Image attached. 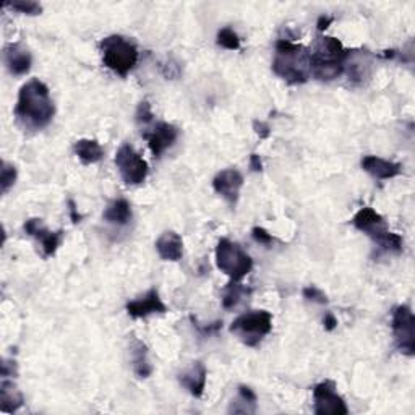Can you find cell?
Segmentation results:
<instances>
[{
	"mask_svg": "<svg viewBox=\"0 0 415 415\" xmlns=\"http://www.w3.org/2000/svg\"><path fill=\"white\" fill-rule=\"evenodd\" d=\"M25 232L28 235L35 237L41 242L42 245V252L44 257L51 258L57 252V248L60 247V243L64 240V230H57V232H51L44 228L41 219H28L25 223Z\"/></svg>",
	"mask_w": 415,
	"mask_h": 415,
	"instance_id": "cell-12",
	"label": "cell"
},
{
	"mask_svg": "<svg viewBox=\"0 0 415 415\" xmlns=\"http://www.w3.org/2000/svg\"><path fill=\"white\" fill-rule=\"evenodd\" d=\"M239 397L247 407L248 406H252V407L257 406V394H255L252 388H248V386H245V385L239 386ZM250 411H252V409H250Z\"/></svg>",
	"mask_w": 415,
	"mask_h": 415,
	"instance_id": "cell-30",
	"label": "cell"
},
{
	"mask_svg": "<svg viewBox=\"0 0 415 415\" xmlns=\"http://www.w3.org/2000/svg\"><path fill=\"white\" fill-rule=\"evenodd\" d=\"M273 329V317L267 310H252L237 317L230 325V333H234L243 344L257 347Z\"/></svg>",
	"mask_w": 415,
	"mask_h": 415,
	"instance_id": "cell-5",
	"label": "cell"
},
{
	"mask_svg": "<svg viewBox=\"0 0 415 415\" xmlns=\"http://www.w3.org/2000/svg\"><path fill=\"white\" fill-rule=\"evenodd\" d=\"M362 169L378 180L394 179L401 174V164L386 161L378 156H365L362 159Z\"/></svg>",
	"mask_w": 415,
	"mask_h": 415,
	"instance_id": "cell-17",
	"label": "cell"
},
{
	"mask_svg": "<svg viewBox=\"0 0 415 415\" xmlns=\"http://www.w3.org/2000/svg\"><path fill=\"white\" fill-rule=\"evenodd\" d=\"M323 326H325L326 331H333L336 328V326H337V320H336V317L331 312H328V313L325 315Z\"/></svg>",
	"mask_w": 415,
	"mask_h": 415,
	"instance_id": "cell-37",
	"label": "cell"
},
{
	"mask_svg": "<svg viewBox=\"0 0 415 415\" xmlns=\"http://www.w3.org/2000/svg\"><path fill=\"white\" fill-rule=\"evenodd\" d=\"M273 71L289 85L307 83L312 75L308 49L289 40H279L276 42Z\"/></svg>",
	"mask_w": 415,
	"mask_h": 415,
	"instance_id": "cell-2",
	"label": "cell"
},
{
	"mask_svg": "<svg viewBox=\"0 0 415 415\" xmlns=\"http://www.w3.org/2000/svg\"><path fill=\"white\" fill-rule=\"evenodd\" d=\"M127 313L130 315L131 318H146L149 315L154 313H165L168 312V307L164 305L163 298L159 297V292L154 289H149L145 296L136 298V300H131L127 303Z\"/></svg>",
	"mask_w": 415,
	"mask_h": 415,
	"instance_id": "cell-14",
	"label": "cell"
},
{
	"mask_svg": "<svg viewBox=\"0 0 415 415\" xmlns=\"http://www.w3.org/2000/svg\"><path fill=\"white\" fill-rule=\"evenodd\" d=\"M104 221L109 224L115 226H125L131 221V206L130 203L124 200V198H119V200H114L109 204L104 211Z\"/></svg>",
	"mask_w": 415,
	"mask_h": 415,
	"instance_id": "cell-21",
	"label": "cell"
},
{
	"mask_svg": "<svg viewBox=\"0 0 415 415\" xmlns=\"http://www.w3.org/2000/svg\"><path fill=\"white\" fill-rule=\"evenodd\" d=\"M161 71L164 74V76L165 78H170V80H174V78H177V76L180 75V69H179V65H175L173 60H169L168 64H163L161 65Z\"/></svg>",
	"mask_w": 415,
	"mask_h": 415,
	"instance_id": "cell-32",
	"label": "cell"
},
{
	"mask_svg": "<svg viewBox=\"0 0 415 415\" xmlns=\"http://www.w3.org/2000/svg\"><path fill=\"white\" fill-rule=\"evenodd\" d=\"M99 49H101L104 65L120 76L129 75L138 62L136 46L124 36L112 35L104 37Z\"/></svg>",
	"mask_w": 415,
	"mask_h": 415,
	"instance_id": "cell-4",
	"label": "cell"
},
{
	"mask_svg": "<svg viewBox=\"0 0 415 415\" xmlns=\"http://www.w3.org/2000/svg\"><path fill=\"white\" fill-rule=\"evenodd\" d=\"M74 151L76 156H78L83 164L90 165L98 161H101L104 156V149L99 145L96 140H88V138H83L75 143Z\"/></svg>",
	"mask_w": 415,
	"mask_h": 415,
	"instance_id": "cell-22",
	"label": "cell"
},
{
	"mask_svg": "<svg viewBox=\"0 0 415 415\" xmlns=\"http://www.w3.org/2000/svg\"><path fill=\"white\" fill-rule=\"evenodd\" d=\"M4 59H5V65L10 70V74H13L16 76L26 75L28 71L31 69V54L28 52V49H25L20 44H10L4 49Z\"/></svg>",
	"mask_w": 415,
	"mask_h": 415,
	"instance_id": "cell-16",
	"label": "cell"
},
{
	"mask_svg": "<svg viewBox=\"0 0 415 415\" xmlns=\"http://www.w3.org/2000/svg\"><path fill=\"white\" fill-rule=\"evenodd\" d=\"M250 169L253 170V173H262V170H263L262 158H259L257 153L250 154Z\"/></svg>",
	"mask_w": 415,
	"mask_h": 415,
	"instance_id": "cell-38",
	"label": "cell"
},
{
	"mask_svg": "<svg viewBox=\"0 0 415 415\" xmlns=\"http://www.w3.org/2000/svg\"><path fill=\"white\" fill-rule=\"evenodd\" d=\"M218 44L221 47L229 49V51H239L240 49V37L232 28H223L218 33Z\"/></svg>",
	"mask_w": 415,
	"mask_h": 415,
	"instance_id": "cell-25",
	"label": "cell"
},
{
	"mask_svg": "<svg viewBox=\"0 0 415 415\" xmlns=\"http://www.w3.org/2000/svg\"><path fill=\"white\" fill-rule=\"evenodd\" d=\"M153 119H154V114L151 110V106H149L148 101H143L136 109V122L140 125L146 127L148 124H151Z\"/></svg>",
	"mask_w": 415,
	"mask_h": 415,
	"instance_id": "cell-29",
	"label": "cell"
},
{
	"mask_svg": "<svg viewBox=\"0 0 415 415\" xmlns=\"http://www.w3.org/2000/svg\"><path fill=\"white\" fill-rule=\"evenodd\" d=\"M192 322H193V326H195V328L200 331L201 334H213V333H218V331L223 328V322H216L214 325H211V326H200L197 323V320L192 317Z\"/></svg>",
	"mask_w": 415,
	"mask_h": 415,
	"instance_id": "cell-34",
	"label": "cell"
},
{
	"mask_svg": "<svg viewBox=\"0 0 415 415\" xmlns=\"http://www.w3.org/2000/svg\"><path fill=\"white\" fill-rule=\"evenodd\" d=\"M303 297L307 298V300L313 302V303H320V305H325V303H328V297H326L325 292L322 289H318L317 286H308L305 289L302 291Z\"/></svg>",
	"mask_w": 415,
	"mask_h": 415,
	"instance_id": "cell-28",
	"label": "cell"
},
{
	"mask_svg": "<svg viewBox=\"0 0 415 415\" xmlns=\"http://www.w3.org/2000/svg\"><path fill=\"white\" fill-rule=\"evenodd\" d=\"M143 138L148 141V146L151 149L154 158H161L165 149L170 148L179 138V129L168 122H158L149 131L143 134Z\"/></svg>",
	"mask_w": 415,
	"mask_h": 415,
	"instance_id": "cell-11",
	"label": "cell"
},
{
	"mask_svg": "<svg viewBox=\"0 0 415 415\" xmlns=\"http://www.w3.org/2000/svg\"><path fill=\"white\" fill-rule=\"evenodd\" d=\"M16 180V169L13 164L2 163V174H0V187H2V193H7L10 187H13Z\"/></svg>",
	"mask_w": 415,
	"mask_h": 415,
	"instance_id": "cell-27",
	"label": "cell"
},
{
	"mask_svg": "<svg viewBox=\"0 0 415 415\" xmlns=\"http://www.w3.org/2000/svg\"><path fill=\"white\" fill-rule=\"evenodd\" d=\"M313 399H315V414L326 415H347L349 409L342 397L336 392L334 381H322L313 388Z\"/></svg>",
	"mask_w": 415,
	"mask_h": 415,
	"instance_id": "cell-9",
	"label": "cell"
},
{
	"mask_svg": "<svg viewBox=\"0 0 415 415\" xmlns=\"http://www.w3.org/2000/svg\"><path fill=\"white\" fill-rule=\"evenodd\" d=\"M352 226L357 230L367 234L370 239H373L376 243L385 240V237L388 235V228H386V223L383 216L378 214L373 208H362L356 216L352 218Z\"/></svg>",
	"mask_w": 415,
	"mask_h": 415,
	"instance_id": "cell-10",
	"label": "cell"
},
{
	"mask_svg": "<svg viewBox=\"0 0 415 415\" xmlns=\"http://www.w3.org/2000/svg\"><path fill=\"white\" fill-rule=\"evenodd\" d=\"M243 185V177L235 169H226L214 177L213 188L214 192L224 198L230 204H235L239 200L240 188Z\"/></svg>",
	"mask_w": 415,
	"mask_h": 415,
	"instance_id": "cell-13",
	"label": "cell"
},
{
	"mask_svg": "<svg viewBox=\"0 0 415 415\" xmlns=\"http://www.w3.org/2000/svg\"><path fill=\"white\" fill-rule=\"evenodd\" d=\"M131 365H134V372L138 378H148L154 370L148 356V347L140 339L131 342Z\"/></svg>",
	"mask_w": 415,
	"mask_h": 415,
	"instance_id": "cell-20",
	"label": "cell"
},
{
	"mask_svg": "<svg viewBox=\"0 0 415 415\" xmlns=\"http://www.w3.org/2000/svg\"><path fill=\"white\" fill-rule=\"evenodd\" d=\"M344 70H347L349 80L353 83H365L370 80L373 71V60L368 51H349Z\"/></svg>",
	"mask_w": 415,
	"mask_h": 415,
	"instance_id": "cell-15",
	"label": "cell"
},
{
	"mask_svg": "<svg viewBox=\"0 0 415 415\" xmlns=\"http://www.w3.org/2000/svg\"><path fill=\"white\" fill-rule=\"evenodd\" d=\"M69 213H70V219L74 224H78L80 221L83 219V216L78 213V208H76V204L74 200H69Z\"/></svg>",
	"mask_w": 415,
	"mask_h": 415,
	"instance_id": "cell-35",
	"label": "cell"
},
{
	"mask_svg": "<svg viewBox=\"0 0 415 415\" xmlns=\"http://www.w3.org/2000/svg\"><path fill=\"white\" fill-rule=\"evenodd\" d=\"M156 250L165 262H179L184 257V240L177 232L168 230L156 240Z\"/></svg>",
	"mask_w": 415,
	"mask_h": 415,
	"instance_id": "cell-19",
	"label": "cell"
},
{
	"mask_svg": "<svg viewBox=\"0 0 415 415\" xmlns=\"http://www.w3.org/2000/svg\"><path fill=\"white\" fill-rule=\"evenodd\" d=\"M252 235H253V239L257 240L258 243H262V245H269V243H273V240H274L273 235H271L269 232L263 228H253Z\"/></svg>",
	"mask_w": 415,
	"mask_h": 415,
	"instance_id": "cell-31",
	"label": "cell"
},
{
	"mask_svg": "<svg viewBox=\"0 0 415 415\" xmlns=\"http://www.w3.org/2000/svg\"><path fill=\"white\" fill-rule=\"evenodd\" d=\"M397 351L404 356L412 357L415 353V318L409 305H399L392 312L391 320Z\"/></svg>",
	"mask_w": 415,
	"mask_h": 415,
	"instance_id": "cell-7",
	"label": "cell"
},
{
	"mask_svg": "<svg viewBox=\"0 0 415 415\" xmlns=\"http://www.w3.org/2000/svg\"><path fill=\"white\" fill-rule=\"evenodd\" d=\"M55 114L49 88L40 80H30L21 86L15 106L16 119L25 129L41 130L51 124Z\"/></svg>",
	"mask_w": 415,
	"mask_h": 415,
	"instance_id": "cell-1",
	"label": "cell"
},
{
	"mask_svg": "<svg viewBox=\"0 0 415 415\" xmlns=\"http://www.w3.org/2000/svg\"><path fill=\"white\" fill-rule=\"evenodd\" d=\"M253 129H255V134H257L262 140H267L271 135V129L267 122H262V120H255L253 122Z\"/></svg>",
	"mask_w": 415,
	"mask_h": 415,
	"instance_id": "cell-33",
	"label": "cell"
},
{
	"mask_svg": "<svg viewBox=\"0 0 415 415\" xmlns=\"http://www.w3.org/2000/svg\"><path fill=\"white\" fill-rule=\"evenodd\" d=\"M216 264L234 282L242 281L253 268V262L247 252L242 250L239 243L229 239H221L216 247Z\"/></svg>",
	"mask_w": 415,
	"mask_h": 415,
	"instance_id": "cell-6",
	"label": "cell"
},
{
	"mask_svg": "<svg viewBox=\"0 0 415 415\" xmlns=\"http://www.w3.org/2000/svg\"><path fill=\"white\" fill-rule=\"evenodd\" d=\"M0 401H2L4 412H15L23 406L21 392L15 388L13 383H10L7 380H4L2 386H0Z\"/></svg>",
	"mask_w": 415,
	"mask_h": 415,
	"instance_id": "cell-23",
	"label": "cell"
},
{
	"mask_svg": "<svg viewBox=\"0 0 415 415\" xmlns=\"http://www.w3.org/2000/svg\"><path fill=\"white\" fill-rule=\"evenodd\" d=\"M15 375H16L15 362L4 361V363H2V378H8V376H15Z\"/></svg>",
	"mask_w": 415,
	"mask_h": 415,
	"instance_id": "cell-36",
	"label": "cell"
},
{
	"mask_svg": "<svg viewBox=\"0 0 415 415\" xmlns=\"http://www.w3.org/2000/svg\"><path fill=\"white\" fill-rule=\"evenodd\" d=\"M349 51L336 37L322 36L315 42L313 51L310 52V65L312 75L317 80L331 81L342 75Z\"/></svg>",
	"mask_w": 415,
	"mask_h": 415,
	"instance_id": "cell-3",
	"label": "cell"
},
{
	"mask_svg": "<svg viewBox=\"0 0 415 415\" xmlns=\"http://www.w3.org/2000/svg\"><path fill=\"white\" fill-rule=\"evenodd\" d=\"M334 21V18L333 16H328V15H322L318 18V23H317V26H318V31H325L326 28H328L331 23H333Z\"/></svg>",
	"mask_w": 415,
	"mask_h": 415,
	"instance_id": "cell-39",
	"label": "cell"
},
{
	"mask_svg": "<svg viewBox=\"0 0 415 415\" xmlns=\"http://www.w3.org/2000/svg\"><path fill=\"white\" fill-rule=\"evenodd\" d=\"M115 165L127 185H140L146 180L148 164L130 143H125L119 148L115 154Z\"/></svg>",
	"mask_w": 415,
	"mask_h": 415,
	"instance_id": "cell-8",
	"label": "cell"
},
{
	"mask_svg": "<svg viewBox=\"0 0 415 415\" xmlns=\"http://www.w3.org/2000/svg\"><path fill=\"white\" fill-rule=\"evenodd\" d=\"M248 294H250V289L243 287L242 284H239V282L230 281L224 291V297H223L224 308H228V310L234 308L237 303L240 302V298L248 296Z\"/></svg>",
	"mask_w": 415,
	"mask_h": 415,
	"instance_id": "cell-24",
	"label": "cell"
},
{
	"mask_svg": "<svg viewBox=\"0 0 415 415\" xmlns=\"http://www.w3.org/2000/svg\"><path fill=\"white\" fill-rule=\"evenodd\" d=\"M5 7L25 15H40L42 12L41 5L37 2H31V0H15V2L5 4Z\"/></svg>",
	"mask_w": 415,
	"mask_h": 415,
	"instance_id": "cell-26",
	"label": "cell"
},
{
	"mask_svg": "<svg viewBox=\"0 0 415 415\" xmlns=\"http://www.w3.org/2000/svg\"><path fill=\"white\" fill-rule=\"evenodd\" d=\"M206 367H204L203 362H195L192 365L187 372L179 376L180 385L190 392L192 396L201 397L204 388H206Z\"/></svg>",
	"mask_w": 415,
	"mask_h": 415,
	"instance_id": "cell-18",
	"label": "cell"
}]
</instances>
